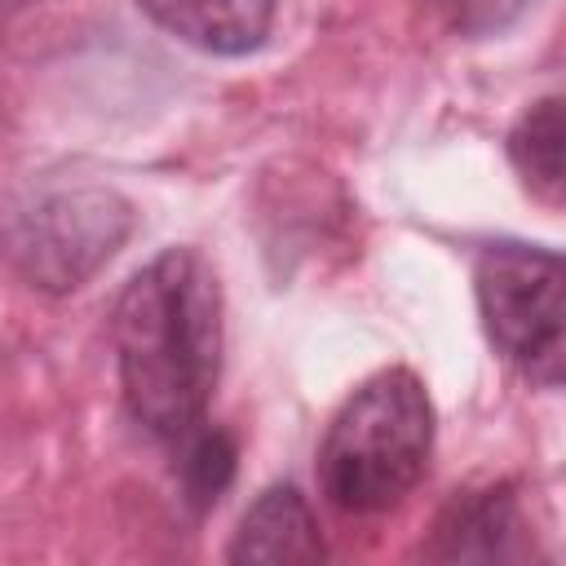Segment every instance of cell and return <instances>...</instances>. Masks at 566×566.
<instances>
[{
	"mask_svg": "<svg viewBox=\"0 0 566 566\" xmlns=\"http://www.w3.org/2000/svg\"><path fill=\"white\" fill-rule=\"evenodd\" d=\"M111 345L128 416L159 442H181L208 420L221 380L226 305L195 248H164L119 292Z\"/></svg>",
	"mask_w": 566,
	"mask_h": 566,
	"instance_id": "obj_1",
	"label": "cell"
},
{
	"mask_svg": "<svg viewBox=\"0 0 566 566\" xmlns=\"http://www.w3.org/2000/svg\"><path fill=\"white\" fill-rule=\"evenodd\" d=\"M433 455V402L416 371L385 367L367 376L318 442V486L327 504L354 517L402 504Z\"/></svg>",
	"mask_w": 566,
	"mask_h": 566,
	"instance_id": "obj_2",
	"label": "cell"
},
{
	"mask_svg": "<svg viewBox=\"0 0 566 566\" xmlns=\"http://www.w3.org/2000/svg\"><path fill=\"white\" fill-rule=\"evenodd\" d=\"M133 234V203L84 177H31L0 203V256L40 292L84 287Z\"/></svg>",
	"mask_w": 566,
	"mask_h": 566,
	"instance_id": "obj_3",
	"label": "cell"
},
{
	"mask_svg": "<svg viewBox=\"0 0 566 566\" xmlns=\"http://www.w3.org/2000/svg\"><path fill=\"white\" fill-rule=\"evenodd\" d=\"M473 296L491 349L531 385L557 389L566 363L562 256L522 239L482 243L473 256Z\"/></svg>",
	"mask_w": 566,
	"mask_h": 566,
	"instance_id": "obj_4",
	"label": "cell"
},
{
	"mask_svg": "<svg viewBox=\"0 0 566 566\" xmlns=\"http://www.w3.org/2000/svg\"><path fill=\"white\" fill-rule=\"evenodd\" d=\"M526 522L517 509V495L509 482L495 486H469L447 500V509L433 522V539L424 544V557L438 562H509L526 553L522 539Z\"/></svg>",
	"mask_w": 566,
	"mask_h": 566,
	"instance_id": "obj_5",
	"label": "cell"
},
{
	"mask_svg": "<svg viewBox=\"0 0 566 566\" xmlns=\"http://www.w3.org/2000/svg\"><path fill=\"white\" fill-rule=\"evenodd\" d=\"M137 9L199 53L243 57L265 44L279 0H137Z\"/></svg>",
	"mask_w": 566,
	"mask_h": 566,
	"instance_id": "obj_6",
	"label": "cell"
},
{
	"mask_svg": "<svg viewBox=\"0 0 566 566\" xmlns=\"http://www.w3.org/2000/svg\"><path fill=\"white\" fill-rule=\"evenodd\" d=\"M323 557H327V548H323L318 522L292 482L265 486L239 517L234 539L226 544V562H252V566L323 562Z\"/></svg>",
	"mask_w": 566,
	"mask_h": 566,
	"instance_id": "obj_7",
	"label": "cell"
},
{
	"mask_svg": "<svg viewBox=\"0 0 566 566\" xmlns=\"http://www.w3.org/2000/svg\"><path fill=\"white\" fill-rule=\"evenodd\" d=\"M562 155H566V128H562V97L548 93L539 102H531L522 111V119L513 124L509 133V159L522 177V186L544 199L548 208L562 203V190H566V168H562Z\"/></svg>",
	"mask_w": 566,
	"mask_h": 566,
	"instance_id": "obj_8",
	"label": "cell"
},
{
	"mask_svg": "<svg viewBox=\"0 0 566 566\" xmlns=\"http://www.w3.org/2000/svg\"><path fill=\"white\" fill-rule=\"evenodd\" d=\"M177 447H181V478H186L190 500L212 504V500L226 491L230 473H234V447H230V438L199 424V429H195L190 438H181Z\"/></svg>",
	"mask_w": 566,
	"mask_h": 566,
	"instance_id": "obj_9",
	"label": "cell"
},
{
	"mask_svg": "<svg viewBox=\"0 0 566 566\" xmlns=\"http://www.w3.org/2000/svg\"><path fill=\"white\" fill-rule=\"evenodd\" d=\"M531 0H424V9L451 27L455 35H469V40H482V35H495L504 31L509 22L522 18Z\"/></svg>",
	"mask_w": 566,
	"mask_h": 566,
	"instance_id": "obj_10",
	"label": "cell"
}]
</instances>
